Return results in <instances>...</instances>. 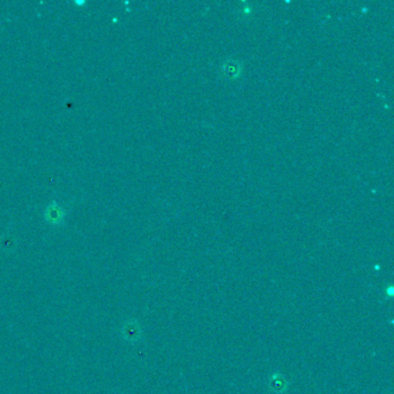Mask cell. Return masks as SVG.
Masks as SVG:
<instances>
[{"label":"cell","mask_w":394,"mask_h":394,"mask_svg":"<svg viewBox=\"0 0 394 394\" xmlns=\"http://www.w3.org/2000/svg\"><path fill=\"white\" fill-rule=\"evenodd\" d=\"M121 335L129 343L138 342L141 338V327L137 320L129 319L121 327Z\"/></svg>","instance_id":"1"},{"label":"cell","mask_w":394,"mask_h":394,"mask_svg":"<svg viewBox=\"0 0 394 394\" xmlns=\"http://www.w3.org/2000/svg\"><path fill=\"white\" fill-rule=\"evenodd\" d=\"M268 386H270L271 391L275 394H282L286 392L288 387V381L286 377L282 375H273L271 377L270 381H268Z\"/></svg>","instance_id":"2"},{"label":"cell","mask_w":394,"mask_h":394,"mask_svg":"<svg viewBox=\"0 0 394 394\" xmlns=\"http://www.w3.org/2000/svg\"><path fill=\"white\" fill-rule=\"evenodd\" d=\"M46 217L50 223L58 225V223L62 222L63 218H64V210L62 209V207H60L59 205L51 204L47 208Z\"/></svg>","instance_id":"3"}]
</instances>
